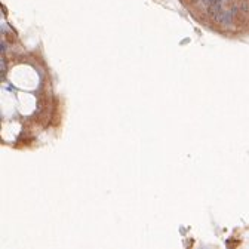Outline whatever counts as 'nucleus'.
Wrapping results in <instances>:
<instances>
[]
</instances>
